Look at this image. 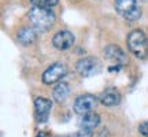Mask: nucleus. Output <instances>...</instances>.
Wrapping results in <instances>:
<instances>
[{"label": "nucleus", "mask_w": 148, "mask_h": 137, "mask_svg": "<svg viewBox=\"0 0 148 137\" xmlns=\"http://www.w3.org/2000/svg\"><path fill=\"white\" fill-rule=\"evenodd\" d=\"M29 19L37 30L47 32L49 27L53 26V23L56 21V16H55V12L51 8L33 7L32 10L29 11Z\"/></svg>", "instance_id": "nucleus-1"}, {"label": "nucleus", "mask_w": 148, "mask_h": 137, "mask_svg": "<svg viewBox=\"0 0 148 137\" xmlns=\"http://www.w3.org/2000/svg\"><path fill=\"white\" fill-rule=\"evenodd\" d=\"M127 48L129 51L140 59L147 58L148 55V38L143 30L134 29L127 36Z\"/></svg>", "instance_id": "nucleus-2"}, {"label": "nucleus", "mask_w": 148, "mask_h": 137, "mask_svg": "<svg viewBox=\"0 0 148 137\" xmlns=\"http://www.w3.org/2000/svg\"><path fill=\"white\" fill-rule=\"evenodd\" d=\"M67 74V67L62 62H55L44 71L42 74V82L47 85H53L55 82H59Z\"/></svg>", "instance_id": "nucleus-3"}, {"label": "nucleus", "mask_w": 148, "mask_h": 137, "mask_svg": "<svg viewBox=\"0 0 148 137\" xmlns=\"http://www.w3.org/2000/svg\"><path fill=\"white\" fill-rule=\"evenodd\" d=\"M77 71L79 75L82 77H90V75H95V74L100 73L101 66L99 63V60L96 58L88 56V58H82L77 62Z\"/></svg>", "instance_id": "nucleus-4"}, {"label": "nucleus", "mask_w": 148, "mask_h": 137, "mask_svg": "<svg viewBox=\"0 0 148 137\" xmlns=\"http://www.w3.org/2000/svg\"><path fill=\"white\" fill-rule=\"evenodd\" d=\"M96 104H97V99L93 95H89V93L81 95L74 101V112H77L79 115L89 114L96 107Z\"/></svg>", "instance_id": "nucleus-5"}, {"label": "nucleus", "mask_w": 148, "mask_h": 137, "mask_svg": "<svg viewBox=\"0 0 148 137\" xmlns=\"http://www.w3.org/2000/svg\"><path fill=\"white\" fill-rule=\"evenodd\" d=\"M52 108V103L45 97H37L34 100V111H36V118L38 122H45L49 116Z\"/></svg>", "instance_id": "nucleus-6"}, {"label": "nucleus", "mask_w": 148, "mask_h": 137, "mask_svg": "<svg viewBox=\"0 0 148 137\" xmlns=\"http://www.w3.org/2000/svg\"><path fill=\"white\" fill-rule=\"evenodd\" d=\"M74 34L69 30H60L52 38V44L55 48L58 49H69L70 47H73L74 44Z\"/></svg>", "instance_id": "nucleus-7"}, {"label": "nucleus", "mask_w": 148, "mask_h": 137, "mask_svg": "<svg viewBox=\"0 0 148 137\" xmlns=\"http://www.w3.org/2000/svg\"><path fill=\"white\" fill-rule=\"evenodd\" d=\"M104 56L108 60H111L112 63H115L116 66H122V64L127 63L126 53L116 45H107L104 48Z\"/></svg>", "instance_id": "nucleus-8"}, {"label": "nucleus", "mask_w": 148, "mask_h": 137, "mask_svg": "<svg viewBox=\"0 0 148 137\" xmlns=\"http://www.w3.org/2000/svg\"><path fill=\"white\" fill-rule=\"evenodd\" d=\"M100 123V115L96 114V112H89V114H85L81 115L78 121V125L81 129H88V130H93L95 127L99 126Z\"/></svg>", "instance_id": "nucleus-9"}, {"label": "nucleus", "mask_w": 148, "mask_h": 137, "mask_svg": "<svg viewBox=\"0 0 148 137\" xmlns=\"http://www.w3.org/2000/svg\"><path fill=\"white\" fill-rule=\"evenodd\" d=\"M100 101L101 104H104L106 107H112L121 103V93L114 88L106 89L103 93L100 95Z\"/></svg>", "instance_id": "nucleus-10"}, {"label": "nucleus", "mask_w": 148, "mask_h": 137, "mask_svg": "<svg viewBox=\"0 0 148 137\" xmlns=\"http://www.w3.org/2000/svg\"><path fill=\"white\" fill-rule=\"evenodd\" d=\"M16 38H18V41L21 42V44H23V45H29V44H32V42L36 41L37 33L33 27L23 26L18 30V33H16Z\"/></svg>", "instance_id": "nucleus-11"}, {"label": "nucleus", "mask_w": 148, "mask_h": 137, "mask_svg": "<svg viewBox=\"0 0 148 137\" xmlns=\"http://www.w3.org/2000/svg\"><path fill=\"white\" fill-rule=\"evenodd\" d=\"M114 5H115V10L121 15H123V18L138 7L137 0H115V4Z\"/></svg>", "instance_id": "nucleus-12"}, {"label": "nucleus", "mask_w": 148, "mask_h": 137, "mask_svg": "<svg viewBox=\"0 0 148 137\" xmlns=\"http://www.w3.org/2000/svg\"><path fill=\"white\" fill-rule=\"evenodd\" d=\"M70 95V86L67 82H59L56 85V88L53 89V99L58 101V103H62Z\"/></svg>", "instance_id": "nucleus-13"}, {"label": "nucleus", "mask_w": 148, "mask_h": 137, "mask_svg": "<svg viewBox=\"0 0 148 137\" xmlns=\"http://www.w3.org/2000/svg\"><path fill=\"white\" fill-rule=\"evenodd\" d=\"M33 7H41V8H51L59 3V0H30Z\"/></svg>", "instance_id": "nucleus-14"}, {"label": "nucleus", "mask_w": 148, "mask_h": 137, "mask_svg": "<svg viewBox=\"0 0 148 137\" xmlns=\"http://www.w3.org/2000/svg\"><path fill=\"white\" fill-rule=\"evenodd\" d=\"M69 137H93V130H88V129H79L75 133H73Z\"/></svg>", "instance_id": "nucleus-15"}, {"label": "nucleus", "mask_w": 148, "mask_h": 137, "mask_svg": "<svg viewBox=\"0 0 148 137\" xmlns=\"http://www.w3.org/2000/svg\"><path fill=\"white\" fill-rule=\"evenodd\" d=\"M140 16H141V8L137 7V8L133 10L130 14H127V15L125 16V19H127V21H137Z\"/></svg>", "instance_id": "nucleus-16"}, {"label": "nucleus", "mask_w": 148, "mask_h": 137, "mask_svg": "<svg viewBox=\"0 0 148 137\" xmlns=\"http://www.w3.org/2000/svg\"><path fill=\"white\" fill-rule=\"evenodd\" d=\"M138 132L141 133L144 137H148V121H144L138 125Z\"/></svg>", "instance_id": "nucleus-17"}, {"label": "nucleus", "mask_w": 148, "mask_h": 137, "mask_svg": "<svg viewBox=\"0 0 148 137\" xmlns=\"http://www.w3.org/2000/svg\"><path fill=\"white\" fill-rule=\"evenodd\" d=\"M36 137H51V134H49V133H47V132H40Z\"/></svg>", "instance_id": "nucleus-18"}]
</instances>
